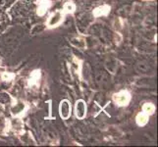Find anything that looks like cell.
Returning a JSON list of instances; mask_svg holds the SVG:
<instances>
[{"label":"cell","instance_id":"cell-11","mask_svg":"<svg viewBox=\"0 0 158 147\" xmlns=\"http://www.w3.org/2000/svg\"><path fill=\"white\" fill-rule=\"evenodd\" d=\"M15 75L13 74H11V73H3L2 74V79L3 81H12V79H14Z\"/></svg>","mask_w":158,"mask_h":147},{"label":"cell","instance_id":"cell-9","mask_svg":"<svg viewBox=\"0 0 158 147\" xmlns=\"http://www.w3.org/2000/svg\"><path fill=\"white\" fill-rule=\"evenodd\" d=\"M76 10V5L73 2H66L63 7V13L64 14H72Z\"/></svg>","mask_w":158,"mask_h":147},{"label":"cell","instance_id":"cell-6","mask_svg":"<svg viewBox=\"0 0 158 147\" xmlns=\"http://www.w3.org/2000/svg\"><path fill=\"white\" fill-rule=\"evenodd\" d=\"M110 6L108 5H102V6H99L97 8H95L93 10V16L94 17H101V16H106L109 14L110 12Z\"/></svg>","mask_w":158,"mask_h":147},{"label":"cell","instance_id":"cell-7","mask_svg":"<svg viewBox=\"0 0 158 147\" xmlns=\"http://www.w3.org/2000/svg\"><path fill=\"white\" fill-rule=\"evenodd\" d=\"M40 79V71L39 70H35L32 73L30 79H29V85L32 86L35 85L39 83V81Z\"/></svg>","mask_w":158,"mask_h":147},{"label":"cell","instance_id":"cell-5","mask_svg":"<svg viewBox=\"0 0 158 147\" xmlns=\"http://www.w3.org/2000/svg\"><path fill=\"white\" fill-rule=\"evenodd\" d=\"M51 6V2L49 0H39V7H37L36 13L39 16H43L49 7Z\"/></svg>","mask_w":158,"mask_h":147},{"label":"cell","instance_id":"cell-1","mask_svg":"<svg viewBox=\"0 0 158 147\" xmlns=\"http://www.w3.org/2000/svg\"><path fill=\"white\" fill-rule=\"evenodd\" d=\"M64 21V13L63 11H56L52 13L49 16L48 21H47V28H56L58 26L63 23Z\"/></svg>","mask_w":158,"mask_h":147},{"label":"cell","instance_id":"cell-2","mask_svg":"<svg viewBox=\"0 0 158 147\" xmlns=\"http://www.w3.org/2000/svg\"><path fill=\"white\" fill-rule=\"evenodd\" d=\"M113 100L118 106H126L131 101V94L126 90L120 91L113 95Z\"/></svg>","mask_w":158,"mask_h":147},{"label":"cell","instance_id":"cell-3","mask_svg":"<svg viewBox=\"0 0 158 147\" xmlns=\"http://www.w3.org/2000/svg\"><path fill=\"white\" fill-rule=\"evenodd\" d=\"M71 113H72V107H71V103L68 100H63L61 101L59 105V115L63 120H67L70 118Z\"/></svg>","mask_w":158,"mask_h":147},{"label":"cell","instance_id":"cell-10","mask_svg":"<svg viewBox=\"0 0 158 147\" xmlns=\"http://www.w3.org/2000/svg\"><path fill=\"white\" fill-rule=\"evenodd\" d=\"M143 111L146 115H152L155 111V106L152 103H145L143 106Z\"/></svg>","mask_w":158,"mask_h":147},{"label":"cell","instance_id":"cell-4","mask_svg":"<svg viewBox=\"0 0 158 147\" xmlns=\"http://www.w3.org/2000/svg\"><path fill=\"white\" fill-rule=\"evenodd\" d=\"M75 115L78 119L82 120L86 115V104L82 99L78 100L75 104Z\"/></svg>","mask_w":158,"mask_h":147},{"label":"cell","instance_id":"cell-8","mask_svg":"<svg viewBox=\"0 0 158 147\" xmlns=\"http://www.w3.org/2000/svg\"><path fill=\"white\" fill-rule=\"evenodd\" d=\"M136 121L138 125H140V127H143V125H146L148 122V115H146L143 112L140 113V114H138V116H136Z\"/></svg>","mask_w":158,"mask_h":147}]
</instances>
